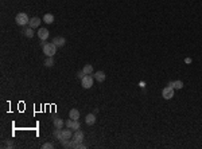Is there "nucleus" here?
<instances>
[{
  "label": "nucleus",
  "mask_w": 202,
  "mask_h": 149,
  "mask_svg": "<svg viewBox=\"0 0 202 149\" xmlns=\"http://www.w3.org/2000/svg\"><path fill=\"white\" fill-rule=\"evenodd\" d=\"M53 136L61 141H65V140H71V137H73V130H71L70 128H67V129H55L53 133Z\"/></svg>",
  "instance_id": "1"
},
{
  "label": "nucleus",
  "mask_w": 202,
  "mask_h": 149,
  "mask_svg": "<svg viewBox=\"0 0 202 149\" xmlns=\"http://www.w3.org/2000/svg\"><path fill=\"white\" fill-rule=\"evenodd\" d=\"M40 46H42V51L43 54H46V57H54V54L57 53V46L53 42L51 43L43 42V43H40Z\"/></svg>",
  "instance_id": "2"
},
{
  "label": "nucleus",
  "mask_w": 202,
  "mask_h": 149,
  "mask_svg": "<svg viewBox=\"0 0 202 149\" xmlns=\"http://www.w3.org/2000/svg\"><path fill=\"white\" fill-rule=\"evenodd\" d=\"M15 22H16V24H18V26H26V24H28V23H30V19H28V16H27V13L20 12V13H18V15H16Z\"/></svg>",
  "instance_id": "3"
},
{
  "label": "nucleus",
  "mask_w": 202,
  "mask_h": 149,
  "mask_svg": "<svg viewBox=\"0 0 202 149\" xmlns=\"http://www.w3.org/2000/svg\"><path fill=\"white\" fill-rule=\"evenodd\" d=\"M81 85H82L83 89H90L93 86V77L90 74L85 75V77L81 79Z\"/></svg>",
  "instance_id": "4"
},
{
  "label": "nucleus",
  "mask_w": 202,
  "mask_h": 149,
  "mask_svg": "<svg viewBox=\"0 0 202 149\" xmlns=\"http://www.w3.org/2000/svg\"><path fill=\"white\" fill-rule=\"evenodd\" d=\"M65 125L67 128H70L71 130H78L79 128H81V124H79L78 120H71V118L67 120V121L65 122Z\"/></svg>",
  "instance_id": "5"
},
{
  "label": "nucleus",
  "mask_w": 202,
  "mask_h": 149,
  "mask_svg": "<svg viewBox=\"0 0 202 149\" xmlns=\"http://www.w3.org/2000/svg\"><path fill=\"white\" fill-rule=\"evenodd\" d=\"M162 97L164 100H171L172 97H174V89L170 88V86H167L162 90Z\"/></svg>",
  "instance_id": "6"
},
{
  "label": "nucleus",
  "mask_w": 202,
  "mask_h": 149,
  "mask_svg": "<svg viewBox=\"0 0 202 149\" xmlns=\"http://www.w3.org/2000/svg\"><path fill=\"white\" fill-rule=\"evenodd\" d=\"M36 34H38V38H39L42 42H44V40L48 38V30H47V28H43V27H42V28H39Z\"/></svg>",
  "instance_id": "7"
},
{
  "label": "nucleus",
  "mask_w": 202,
  "mask_h": 149,
  "mask_svg": "<svg viewBox=\"0 0 202 149\" xmlns=\"http://www.w3.org/2000/svg\"><path fill=\"white\" fill-rule=\"evenodd\" d=\"M57 47H63L66 43V39L63 38V36H55V38H53V40H51Z\"/></svg>",
  "instance_id": "8"
},
{
  "label": "nucleus",
  "mask_w": 202,
  "mask_h": 149,
  "mask_svg": "<svg viewBox=\"0 0 202 149\" xmlns=\"http://www.w3.org/2000/svg\"><path fill=\"white\" fill-rule=\"evenodd\" d=\"M53 125L55 129H62L63 128V125H65V122H63V120L62 118H58V117H54L53 118Z\"/></svg>",
  "instance_id": "9"
},
{
  "label": "nucleus",
  "mask_w": 202,
  "mask_h": 149,
  "mask_svg": "<svg viewBox=\"0 0 202 149\" xmlns=\"http://www.w3.org/2000/svg\"><path fill=\"white\" fill-rule=\"evenodd\" d=\"M106 78V75L104 71H96L94 73V79H96L97 82H104Z\"/></svg>",
  "instance_id": "10"
},
{
  "label": "nucleus",
  "mask_w": 202,
  "mask_h": 149,
  "mask_svg": "<svg viewBox=\"0 0 202 149\" xmlns=\"http://www.w3.org/2000/svg\"><path fill=\"white\" fill-rule=\"evenodd\" d=\"M85 124L89 125V126H90V125H94V124H96V116H94V114H88V116L85 117Z\"/></svg>",
  "instance_id": "11"
},
{
  "label": "nucleus",
  "mask_w": 202,
  "mask_h": 149,
  "mask_svg": "<svg viewBox=\"0 0 202 149\" xmlns=\"http://www.w3.org/2000/svg\"><path fill=\"white\" fill-rule=\"evenodd\" d=\"M28 26H30L31 28H38V27L40 26V19L39 18H31Z\"/></svg>",
  "instance_id": "12"
},
{
  "label": "nucleus",
  "mask_w": 202,
  "mask_h": 149,
  "mask_svg": "<svg viewBox=\"0 0 202 149\" xmlns=\"http://www.w3.org/2000/svg\"><path fill=\"white\" fill-rule=\"evenodd\" d=\"M43 22L46 23V24H51V23L54 22V15L53 13H44Z\"/></svg>",
  "instance_id": "13"
},
{
  "label": "nucleus",
  "mask_w": 202,
  "mask_h": 149,
  "mask_svg": "<svg viewBox=\"0 0 202 149\" xmlns=\"http://www.w3.org/2000/svg\"><path fill=\"white\" fill-rule=\"evenodd\" d=\"M69 118L71 120H78L79 118V112L77 109H71L69 112Z\"/></svg>",
  "instance_id": "14"
},
{
  "label": "nucleus",
  "mask_w": 202,
  "mask_h": 149,
  "mask_svg": "<svg viewBox=\"0 0 202 149\" xmlns=\"http://www.w3.org/2000/svg\"><path fill=\"white\" fill-rule=\"evenodd\" d=\"M82 71H83V74H85V75L92 74V73H93V66L92 65H85V66H83V69H82Z\"/></svg>",
  "instance_id": "15"
},
{
  "label": "nucleus",
  "mask_w": 202,
  "mask_h": 149,
  "mask_svg": "<svg viewBox=\"0 0 202 149\" xmlns=\"http://www.w3.org/2000/svg\"><path fill=\"white\" fill-rule=\"evenodd\" d=\"M1 148H8V149L13 148L12 140H4V141H3V144H1Z\"/></svg>",
  "instance_id": "16"
},
{
  "label": "nucleus",
  "mask_w": 202,
  "mask_h": 149,
  "mask_svg": "<svg viewBox=\"0 0 202 149\" xmlns=\"http://www.w3.org/2000/svg\"><path fill=\"white\" fill-rule=\"evenodd\" d=\"M23 32H24V35L27 36V38H32V36H34V28H31V27H28V28H26V30L23 31Z\"/></svg>",
  "instance_id": "17"
},
{
  "label": "nucleus",
  "mask_w": 202,
  "mask_h": 149,
  "mask_svg": "<svg viewBox=\"0 0 202 149\" xmlns=\"http://www.w3.org/2000/svg\"><path fill=\"white\" fill-rule=\"evenodd\" d=\"M44 66H46V67H53V66H54L53 57H47V58H46V61H44Z\"/></svg>",
  "instance_id": "18"
},
{
  "label": "nucleus",
  "mask_w": 202,
  "mask_h": 149,
  "mask_svg": "<svg viewBox=\"0 0 202 149\" xmlns=\"http://www.w3.org/2000/svg\"><path fill=\"white\" fill-rule=\"evenodd\" d=\"M174 89H182L183 88V82L182 81H174Z\"/></svg>",
  "instance_id": "19"
},
{
  "label": "nucleus",
  "mask_w": 202,
  "mask_h": 149,
  "mask_svg": "<svg viewBox=\"0 0 202 149\" xmlns=\"http://www.w3.org/2000/svg\"><path fill=\"white\" fill-rule=\"evenodd\" d=\"M53 148H54L53 142H46V144L42 145V149H53Z\"/></svg>",
  "instance_id": "20"
},
{
  "label": "nucleus",
  "mask_w": 202,
  "mask_h": 149,
  "mask_svg": "<svg viewBox=\"0 0 202 149\" xmlns=\"http://www.w3.org/2000/svg\"><path fill=\"white\" fill-rule=\"evenodd\" d=\"M77 77H78L79 79H82L83 77H85V74H83V71H82V70H81V71H78V74H77Z\"/></svg>",
  "instance_id": "21"
},
{
  "label": "nucleus",
  "mask_w": 202,
  "mask_h": 149,
  "mask_svg": "<svg viewBox=\"0 0 202 149\" xmlns=\"http://www.w3.org/2000/svg\"><path fill=\"white\" fill-rule=\"evenodd\" d=\"M167 86H170V88H172V86H174V81H170V82H168V85H167ZM174 89V88H172Z\"/></svg>",
  "instance_id": "22"
},
{
  "label": "nucleus",
  "mask_w": 202,
  "mask_h": 149,
  "mask_svg": "<svg viewBox=\"0 0 202 149\" xmlns=\"http://www.w3.org/2000/svg\"><path fill=\"white\" fill-rule=\"evenodd\" d=\"M184 62H186V63H191V58H186Z\"/></svg>",
  "instance_id": "23"
}]
</instances>
